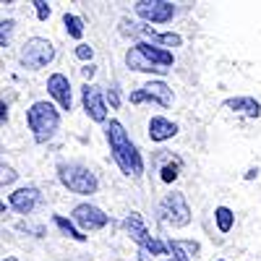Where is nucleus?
<instances>
[{
  "label": "nucleus",
  "instance_id": "obj_7",
  "mask_svg": "<svg viewBox=\"0 0 261 261\" xmlns=\"http://www.w3.org/2000/svg\"><path fill=\"white\" fill-rule=\"evenodd\" d=\"M134 8L149 24H167L175 16V6L167 0H139V3H134Z\"/></svg>",
  "mask_w": 261,
  "mask_h": 261
},
{
  "label": "nucleus",
  "instance_id": "obj_5",
  "mask_svg": "<svg viewBox=\"0 0 261 261\" xmlns=\"http://www.w3.org/2000/svg\"><path fill=\"white\" fill-rule=\"evenodd\" d=\"M53 58H55L53 42L42 39V37H32V39H27V45L21 47V55H18L21 65H24V68H32V71L45 68V65H47Z\"/></svg>",
  "mask_w": 261,
  "mask_h": 261
},
{
  "label": "nucleus",
  "instance_id": "obj_17",
  "mask_svg": "<svg viewBox=\"0 0 261 261\" xmlns=\"http://www.w3.org/2000/svg\"><path fill=\"white\" fill-rule=\"evenodd\" d=\"M167 248L172 251V256H175L172 261H191L188 256L199 253V243H196V241H170Z\"/></svg>",
  "mask_w": 261,
  "mask_h": 261
},
{
  "label": "nucleus",
  "instance_id": "obj_11",
  "mask_svg": "<svg viewBox=\"0 0 261 261\" xmlns=\"http://www.w3.org/2000/svg\"><path fill=\"white\" fill-rule=\"evenodd\" d=\"M123 24H125V27H130V29H123V32L141 34V37L151 39V45H157V47H180V45H183V37H180V34H172V32L160 34V32H154V29L146 27V24H128V21H123Z\"/></svg>",
  "mask_w": 261,
  "mask_h": 261
},
{
  "label": "nucleus",
  "instance_id": "obj_10",
  "mask_svg": "<svg viewBox=\"0 0 261 261\" xmlns=\"http://www.w3.org/2000/svg\"><path fill=\"white\" fill-rule=\"evenodd\" d=\"M73 222H79L84 230H102L107 222H110V217L94 204H79L73 209Z\"/></svg>",
  "mask_w": 261,
  "mask_h": 261
},
{
  "label": "nucleus",
  "instance_id": "obj_6",
  "mask_svg": "<svg viewBox=\"0 0 261 261\" xmlns=\"http://www.w3.org/2000/svg\"><path fill=\"white\" fill-rule=\"evenodd\" d=\"M160 214H162V222L172 227H186L191 222V209L183 199V193H167L160 204Z\"/></svg>",
  "mask_w": 261,
  "mask_h": 261
},
{
  "label": "nucleus",
  "instance_id": "obj_3",
  "mask_svg": "<svg viewBox=\"0 0 261 261\" xmlns=\"http://www.w3.org/2000/svg\"><path fill=\"white\" fill-rule=\"evenodd\" d=\"M27 123L32 128V134H34V141L37 144H45L55 136V130L60 128V115L58 110L50 105V102H34L29 107V113H27Z\"/></svg>",
  "mask_w": 261,
  "mask_h": 261
},
{
  "label": "nucleus",
  "instance_id": "obj_31",
  "mask_svg": "<svg viewBox=\"0 0 261 261\" xmlns=\"http://www.w3.org/2000/svg\"><path fill=\"white\" fill-rule=\"evenodd\" d=\"M217 261H225V258H217Z\"/></svg>",
  "mask_w": 261,
  "mask_h": 261
},
{
  "label": "nucleus",
  "instance_id": "obj_4",
  "mask_svg": "<svg viewBox=\"0 0 261 261\" xmlns=\"http://www.w3.org/2000/svg\"><path fill=\"white\" fill-rule=\"evenodd\" d=\"M58 178H60V183L68 188V191H73V193H79V196H92V193H97V188H99V180H97V175L89 170V167H84V165H60L58 167Z\"/></svg>",
  "mask_w": 261,
  "mask_h": 261
},
{
  "label": "nucleus",
  "instance_id": "obj_27",
  "mask_svg": "<svg viewBox=\"0 0 261 261\" xmlns=\"http://www.w3.org/2000/svg\"><path fill=\"white\" fill-rule=\"evenodd\" d=\"M81 73H84L86 79H92V76L97 73V68H94V65H84V68H81Z\"/></svg>",
  "mask_w": 261,
  "mask_h": 261
},
{
  "label": "nucleus",
  "instance_id": "obj_21",
  "mask_svg": "<svg viewBox=\"0 0 261 261\" xmlns=\"http://www.w3.org/2000/svg\"><path fill=\"white\" fill-rule=\"evenodd\" d=\"M11 34H13V21L8 18V21L0 24V47H6L8 42H11Z\"/></svg>",
  "mask_w": 261,
  "mask_h": 261
},
{
  "label": "nucleus",
  "instance_id": "obj_30",
  "mask_svg": "<svg viewBox=\"0 0 261 261\" xmlns=\"http://www.w3.org/2000/svg\"><path fill=\"white\" fill-rule=\"evenodd\" d=\"M3 261H18V258H13V256H6V258H3Z\"/></svg>",
  "mask_w": 261,
  "mask_h": 261
},
{
  "label": "nucleus",
  "instance_id": "obj_15",
  "mask_svg": "<svg viewBox=\"0 0 261 261\" xmlns=\"http://www.w3.org/2000/svg\"><path fill=\"white\" fill-rule=\"evenodd\" d=\"M225 107L232 113H241L246 118H258L261 115V105L253 97H235V99H225Z\"/></svg>",
  "mask_w": 261,
  "mask_h": 261
},
{
  "label": "nucleus",
  "instance_id": "obj_2",
  "mask_svg": "<svg viewBox=\"0 0 261 261\" xmlns=\"http://www.w3.org/2000/svg\"><path fill=\"white\" fill-rule=\"evenodd\" d=\"M172 63H175L172 53L165 50V47L151 45V42H139V45H134L125 53V65L130 71H141V73H160V76H165L172 68Z\"/></svg>",
  "mask_w": 261,
  "mask_h": 261
},
{
  "label": "nucleus",
  "instance_id": "obj_13",
  "mask_svg": "<svg viewBox=\"0 0 261 261\" xmlns=\"http://www.w3.org/2000/svg\"><path fill=\"white\" fill-rule=\"evenodd\" d=\"M8 204H11L18 214H32V212H34V206L39 204V191H37L34 186L18 188V191H13V193H11Z\"/></svg>",
  "mask_w": 261,
  "mask_h": 261
},
{
  "label": "nucleus",
  "instance_id": "obj_19",
  "mask_svg": "<svg viewBox=\"0 0 261 261\" xmlns=\"http://www.w3.org/2000/svg\"><path fill=\"white\" fill-rule=\"evenodd\" d=\"M53 222H55V227L63 232V235H68V238H73V241H86V235H81L76 227H73V222L71 220H65V217H60V214H55L53 217Z\"/></svg>",
  "mask_w": 261,
  "mask_h": 261
},
{
  "label": "nucleus",
  "instance_id": "obj_14",
  "mask_svg": "<svg viewBox=\"0 0 261 261\" xmlns=\"http://www.w3.org/2000/svg\"><path fill=\"white\" fill-rule=\"evenodd\" d=\"M175 134H178V125L172 123V120H167V118H162V115H157V118L149 120V139H151V141L162 144V141L172 139Z\"/></svg>",
  "mask_w": 261,
  "mask_h": 261
},
{
  "label": "nucleus",
  "instance_id": "obj_29",
  "mask_svg": "<svg viewBox=\"0 0 261 261\" xmlns=\"http://www.w3.org/2000/svg\"><path fill=\"white\" fill-rule=\"evenodd\" d=\"M110 102H113V107H115V105H118V92H115V89H113V92H110Z\"/></svg>",
  "mask_w": 261,
  "mask_h": 261
},
{
  "label": "nucleus",
  "instance_id": "obj_1",
  "mask_svg": "<svg viewBox=\"0 0 261 261\" xmlns=\"http://www.w3.org/2000/svg\"><path fill=\"white\" fill-rule=\"evenodd\" d=\"M105 136H107V144H110V151H113V160L115 165L120 167L123 175L128 178H139L144 172V160L139 154V149L130 141L128 130L123 128L120 120H110L105 125Z\"/></svg>",
  "mask_w": 261,
  "mask_h": 261
},
{
  "label": "nucleus",
  "instance_id": "obj_9",
  "mask_svg": "<svg viewBox=\"0 0 261 261\" xmlns=\"http://www.w3.org/2000/svg\"><path fill=\"white\" fill-rule=\"evenodd\" d=\"M81 97H84V110L94 123H105L107 120V105H105V97H102V89L94 84H86L81 89Z\"/></svg>",
  "mask_w": 261,
  "mask_h": 261
},
{
  "label": "nucleus",
  "instance_id": "obj_23",
  "mask_svg": "<svg viewBox=\"0 0 261 261\" xmlns=\"http://www.w3.org/2000/svg\"><path fill=\"white\" fill-rule=\"evenodd\" d=\"M34 8H37V18H39V21H47V18H50V6L45 3V0H37Z\"/></svg>",
  "mask_w": 261,
  "mask_h": 261
},
{
  "label": "nucleus",
  "instance_id": "obj_16",
  "mask_svg": "<svg viewBox=\"0 0 261 261\" xmlns=\"http://www.w3.org/2000/svg\"><path fill=\"white\" fill-rule=\"evenodd\" d=\"M125 230L130 232V238H134V241L144 248L149 241H151V235L146 232V225H144V220H141V214H136V212H130L128 217H125Z\"/></svg>",
  "mask_w": 261,
  "mask_h": 261
},
{
  "label": "nucleus",
  "instance_id": "obj_12",
  "mask_svg": "<svg viewBox=\"0 0 261 261\" xmlns=\"http://www.w3.org/2000/svg\"><path fill=\"white\" fill-rule=\"evenodd\" d=\"M47 92H50V97L63 107V110H71V107H73L71 81H68V76H63V73H53V76L47 79Z\"/></svg>",
  "mask_w": 261,
  "mask_h": 261
},
{
  "label": "nucleus",
  "instance_id": "obj_24",
  "mask_svg": "<svg viewBox=\"0 0 261 261\" xmlns=\"http://www.w3.org/2000/svg\"><path fill=\"white\" fill-rule=\"evenodd\" d=\"M0 172H3V175H0V183H3V186L13 183V180H16V175H18V172H16L13 167H8V165H3V170H0Z\"/></svg>",
  "mask_w": 261,
  "mask_h": 261
},
{
  "label": "nucleus",
  "instance_id": "obj_20",
  "mask_svg": "<svg viewBox=\"0 0 261 261\" xmlns=\"http://www.w3.org/2000/svg\"><path fill=\"white\" fill-rule=\"evenodd\" d=\"M63 24H65V32H68V37H73V39H81V37H84V21H81L79 16L65 13V16H63Z\"/></svg>",
  "mask_w": 261,
  "mask_h": 261
},
{
  "label": "nucleus",
  "instance_id": "obj_22",
  "mask_svg": "<svg viewBox=\"0 0 261 261\" xmlns=\"http://www.w3.org/2000/svg\"><path fill=\"white\" fill-rule=\"evenodd\" d=\"M144 251H146V253H154V256H165L167 246H165V243H160L157 238H151V241H149V243L144 246Z\"/></svg>",
  "mask_w": 261,
  "mask_h": 261
},
{
  "label": "nucleus",
  "instance_id": "obj_26",
  "mask_svg": "<svg viewBox=\"0 0 261 261\" xmlns=\"http://www.w3.org/2000/svg\"><path fill=\"white\" fill-rule=\"evenodd\" d=\"M73 53H76V58H79V60H92V58H94V50H92L89 45H79Z\"/></svg>",
  "mask_w": 261,
  "mask_h": 261
},
{
  "label": "nucleus",
  "instance_id": "obj_8",
  "mask_svg": "<svg viewBox=\"0 0 261 261\" xmlns=\"http://www.w3.org/2000/svg\"><path fill=\"white\" fill-rule=\"evenodd\" d=\"M157 102L162 107H170L172 105V89L165 84V81H149L146 86H141V89L130 92V102L134 105H141V102Z\"/></svg>",
  "mask_w": 261,
  "mask_h": 261
},
{
  "label": "nucleus",
  "instance_id": "obj_28",
  "mask_svg": "<svg viewBox=\"0 0 261 261\" xmlns=\"http://www.w3.org/2000/svg\"><path fill=\"white\" fill-rule=\"evenodd\" d=\"M0 120H3V123L8 120V107H6V102H3V105H0Z\"/></svg>",
  "mask_w": 261,
  "mask_h": 261
},
{
  "label": "nucleus",
  "instance_id": "obj_18",
  "mask_svg": "<svg viewBox=\"0 0 261 261\" xmlns=\"http://www.w3.org/2000/svg\"><path fill=\"white\" fill-rule=\"evenodd\" d=\"M214 222H217V227H220V232H230L232 225H235V214L227 206H217L214 209Z\"/></svg>",
  "mask_w": 261,
  "mask_h": 261
},
{
  "label": "nucleus",
  "instance_id": "obj_25",
  "mask_svg": "<svg viewBox=\"0 0 261 261\" xmlns=\"http://www.w3.org/2000/svg\"><path fill=\"white\" fill-rule=\"evenodd\" d=\"M175 178H178V167H175V165H165V167H162V180H165V183H172Z\"/></svg>",
  "mask_w": 261,
  "mask_h": 261
}]
</instances>
